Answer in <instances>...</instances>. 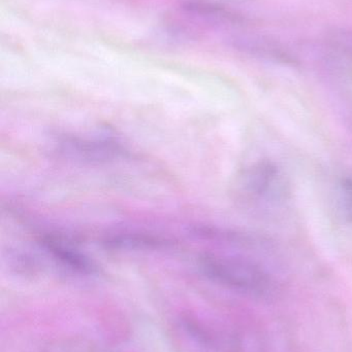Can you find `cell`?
<instances>
[{"instance_id": "cell-1", "label": "cell", "mask_w": 352, "mask_h": 352, "mask_svg": "<svg viewBox=\"0 0 352 352\" xmlns=\"http://www.w3.org/2000/svg\"><path fill=\"white\" fill-rule=\"evenodd\" d=\"M200 266L211 280L251 298L266 299L276 289L272 274L265 267L243 256L205 254Z\"/></svg>"}, {"instance_id": "cell-2", "label": "cell", "mask_w": 352, "mask_h": 352, "mask_svg": "<svg viewBox=\"0 0 352 352\" xmlns=\"http://www.w3.org/2000/svg\"><path fill=\"white\" fill-rule=\"evenodd\" d=\"M242 184L252 200H273L280 195V173L273 163L262 161L246 171Z\"/></svg>"}, {"instance_id": "cell-3", "label": "cell", "mask_w": 352, "mask_h": 352, "mask_svg": "<svg viewBox=\"0 0 352 352\" xmlns=\"http://www.w3.org/2000/svg\"><path fill=\"white\" fill-rule=\"evenodd\" d=\"M39 243L54 262L68 270L79 274H93L96 271V266L88 256L58 236H41Z\"/></svg>"}, {"instance_id": "cell-4", "label": "cell", "mask_w": 352, "mask_h": 352, "mask_svg": "<svg viewBox=\"0 0 352 352\" xmlns=\"http://www.w3.org/2000/svg\"><path fill=\"white\" fill-rule=\"evenodd\" d=\"M63 152L90 161L117 158L122 154L119 142L107 138L66 136L61 142Z\"/></svg>"}, {"instance_id": "cell-5", "label": "cell", "mask_w": 352, "mask_h": 352, "mask_svg": "<svg viewBox=\"0 0 352 352\" xmlns=\"http://www.w3.org/2000/svg\"><path fill=\"white\" fill-rule=\"evenodd\" d=\"M239 47L251 53L260 54V56H269L274 58L287 57V53L281 50L277 43L264 39L262 37H248L239 38L236 41Z\"/></svg>"}, {"instance_id": "cell-6", "label": "cell", "mask_w": 352, "mask_h": 352, "mask_svg": "<svg viewBox=\"0 0 352 352\" xmlns=\"http://www.w3.org/2000/svg\"><path fill=\"white\" fill-rule=\"evenodd\" d=\"M339 203L345 219L352 223V178H343L339 184Z\"/></svg>"}, {"instance_id": "cell-7", "label": "cell", "mask_w": 352, "mask_h": 352, "mask_svg": "<svg viewBox=\"0 0 352 352\" xmlns=\"http://www.w3.org/2000/svg\"><path fill=\"white\" fill-rule=\"evenodd\" d=\"M330 41L338 51L352 57V31L340 29L331 34Z\"/></svg>"}]
</instances>
